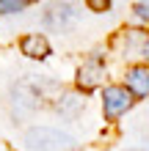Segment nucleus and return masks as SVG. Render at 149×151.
Masks as SVG:
<instances>
[{"label":"nucleus","instance_id":"1","mask_svg":"<svg viewBox=\"0 0 149 151\" xmlns=\"http://www.w3.org/2000/svg\"><path fill=\"white\" fill-rule=\"evenodd\" d=\"M52 93H58V83L50 77H39V74H28L20 83L11 85V102L14 110L31 113L44 104V99H52Z\"/></svg>","mask_w":149,"mask_h":151},{"label":"nucleus","instance_id":"2","mask_svg":"<svg viewBox=\"0 0 149 151\" xmlns=\"http://www.w3.org/2000/svg\"><path fill=\"white\" fill-rule=\"evenodd\" d=\"M25 148L28 151H75V137L52 127H33L25 132Z\"/></svg>","mask_w":149,"mask_h":151},{"label":"nucleus","instance_id":"3","mask_svg":"<svg viewBox=\"0 0 149 151\" xmlns=\"http://www.w3.org/2000/svg\"><path fill=\"white\" fill-rule=\"evenodd\" d=\"M113 50L124 60H144L149 63V30L144 28H124L113 36Z\"/></svg>","mask_w":149,"mask_h":151},{"label":"nucleus","instance_id":"4","mask_svg":"<svg viewBox=\"0 0 149 151\" xmlns=\"http://www.w3.org/2000/svg\"><path fill=\"white\" fill-rule=\"evenodd\" d=\"M77 17H80L77 6H72V3H52V6L44 8L41 22H44V28H50V30H66V28H72L77 22Z\"/></svg>","mask_w":149,"mask_h":151},{"label":"nucleus","instance_id":"5","mask_svg":"<svg viewBox=\"0 0 149 151\" xmlns=\"http://www.w3.org/2000/svg\"><path fill=\"white\" fill-rule=\"evenodd\" d=\"M133 107V93L121 85H108L102 93V110H105V118L108 121H116L121 113H127Z\"/></svg>","mask_w":149,"mask_h":151},{"label":"nucleus","instance_id":"6","mask_svg":"<svg viewBox=\"0 0 149 151\" xmlns=\"http://www.w3.org/2000/svg\"><path fill=\"white\" fill-rule=\"evenodd\" d=\"M105 74H108V69H105V60H102V55H89L83 60V66L77 69V88H83V91H94L102 80H105Z\"/></svg>","mask_w":149,"mask_h":151},{"label":"nucleus","instance_id":"7","mask_svg":"<svg viewBox=\"0 0 149 151\" xmlns=\"http://www.w3.org/2000/svg\"><path fill=\"white\" fill-rule=\"evenodd\" d=\"M20 50H22V55H28L31 60H44L50 55V41L41 36V33H28V36L20 39Z\"/></svg>","mask_w":149,"mask_h":151},{"label":"nucleus","instance_id":"8","mask_svg":"<svg viewBox=\"0 0 149 151\" xmlns=\"http://www.w3.org/2000/svg\"><path fill=\"white\" fill-rule=\"evenodd\" d=\"M83 107H86V99L77 93H58V99H55V110L64 118H77L83 113Z\"/></svg>","mask_w":149,"mask_h":151},{"label":"nucleus","instance_id":"9","mask_svg":"<svg viewBox=\"0 0 149 151\" xmlns=\"http://www.w3.org/2000/svg\"><path fill=\"white\" fill-rule=\"evenodd\" d=\"M127 91L135 96H149V66H133L127 72Z\"/></svg>","mask_w":149,"mask_h":151},{"label":"nucleus","instance_id":"10","mask_svg":"<svg viewBox=\"0 0 149 151\" xmlns=\"http://www.w3.org/2000/svg\"><path fill=\"white\" fill-rule=\"evenodd\" d=\"M31 3L25 0H0V17H8V14H22Z\"/></svg>","mask_w":149,"mask_h":151},{"label":"nucleus","instance_id":"11","mask_svg":"<svg viewBox=\"0 0 149 151\" xmlns=\"http://www.w3.org/2000/svg\"><path fill=\"white\" fill-rule=\"evenodd\" d=\"M133 11H135V17H138V19L149 22V3H135V6H133Z\"/></svg>","mask_w":149,"mask_h":151},{"label":"nucleus","instance_id":"12","mask_svg":"<svg viewBox=\"0 0 149 151\" xmlns=\"http://www.w3.org/2000/svg\"><path fill=\"white\" fill-rule=\"evenodd\" d=\"M91 8H108V3H100V0H94V3H89Z\"/></svg>","mask_w":149,"mask_h":151},{"label":"nucleus","instance_id":"13","mask_svg":"<svg viewBox=\"0 0 149 151\" xmlns=\"http://www.w3.org/2000/svg\"><path fill=\"white\" fill-rule=\"evenodd\" d=\"M133 151H138V148H133Z\"/></svg>","mask_w":149,"mask_h":151}]
</instances>
